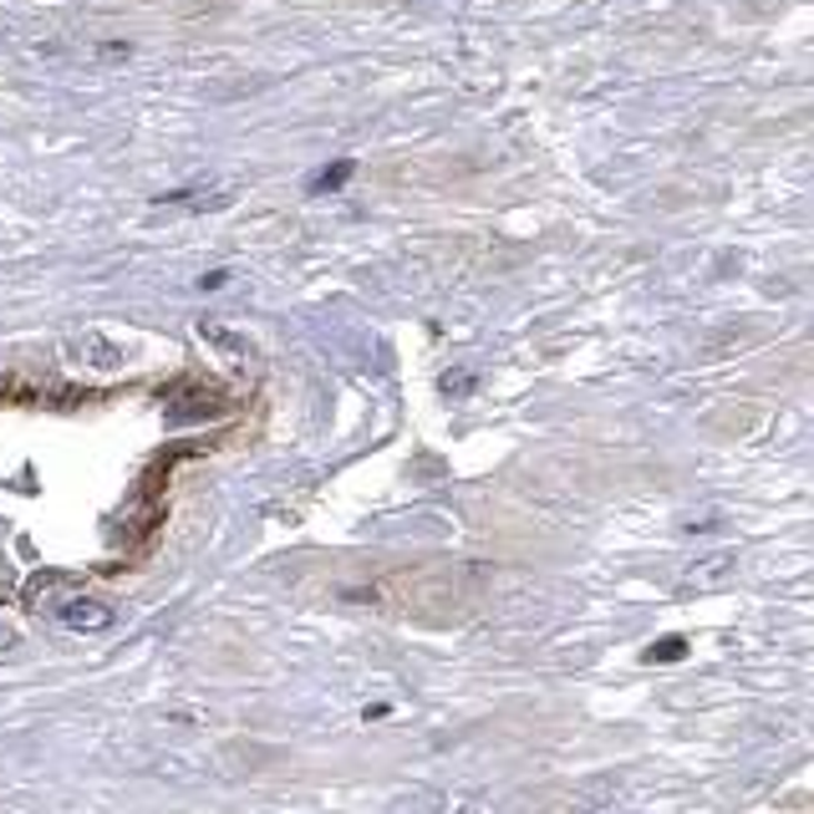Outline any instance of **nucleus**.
Listing matches in <instances>:
<instances>
[{"instance_id":"nucleus-10","label":"nucleus","mask_w":814,"mask_h":814,"mask_svg":"<svg viewBox=\"0 0 814 814\" xmlns=\"http://www.w3.org/2000/svg\"><path fill=\"white\" fill-rule=\"evenodd\" d=\"M225 280H229V270H209V276H199V286L215 290V286H225Z\"/></svg>"},{"instance_id":"nucleus-11","label":"nucleus","mask_w":814,"mask_h":814,"mask_svg":"<svg viewBox=\"0 0 814 814\" xmlns=\"http://www.w3.org/2000/svg\"><path fill=\"white\" fill-rule=\"evenodd\" d=\"M11 642H16V632H11L6 622H0V647H11Z\"/></svg>"},{"instance_id":"nucleus-5","label":"nucleus","mask_w":814,"mask_h":814,"mask_svg":"<svg viewBox=\"0 0 814 814\" xmlns=\"http://www.w3.org/2000/svg\"><path fill=\"white\" fill-rule=\"evenodd\" d=\"M204 341H209V347H219L225 357H235V361L255 357V341H250V336L229 331V326H209V321H204Z\"/></svg>"},{"instance_id":"nucleus-7","label":"nucleus","mask_w":814,"mask_h":814,"mask_svg":"<svg viewBox=\"0 0 814 814\" xmlns=\"http://www.w3.org/2000/svg\"><path fill=\"white\" fill-rule=\"evenodd\" d=\"M215 413H219L215 393H189V403H168V423H199V418H215Z\"/></svg>"},{"instance_id":"nucleus-8","label":"nucleus","mask_w":814,"mask_h":814,"mask_svg":"<svg viewBox=\"0 0 814 814\" xmlns=\"http://www.w3.org/2000/svg\"><path fill=\"white\" fill-rule=\"evenodd\" d=\"M683 652H687L683 636H662V642H652V647H647V662H677Z\"/></svg>"},{"instance_id":"nucleus-9","label":"nucleus","mask_w":814,"mask_h":814,"mask_svg":"<svg viewBox=\"0 0 814 814\" xmlns=\"http://www.w3.org/2000/svg\"><path fill=\"white\" fill-rule=\"evenodd\" d=\"M468 387H474V377H468V371H458V377L448 371V377H444V393H468Z\"/></svg>"},{"instance_id":"nucleus-1","label":"nucleus","mask_w":814,"mask_h":814,"mask_svg":"<svg viewBox=\"0 0 814 814\" xmlns=\"http://www.w3.org/2000/svg\"><path fill=\"white\" fill-rule=\"evenodd\" d=\"M67 351H72V361H77V367H87V371H122V361H128V351L112 347L108 336H97V331L72 336Z\"/></svg>"},{"instance_id":"nucleus-6","label":"nucleus","mask_w":814,"mask_h":814,"mask_svg":"<svg viewBox=\"0 0 814 814\" xmlns=\"http://www.w3.org/2000/svg\"><path fill=\"white\" fill-rule=\"evenodd\" d=\"M351 173H357V163H351V158H341V163H326V168H316L311 179H306V193H336V189H347Z\"/></svg>"},{"instance_id":"nucleus-2","label":"nucleus","mask_w":814,"mask_h":814,"mask_svg":"<svg viewBox=\"0 0 814 814\" xmlns=\"http://www.w3.org/2000/svg\"><path fill=\"white\" fill-rule=\"evenodd\" d=\"M57 616H61V626H72V632H102V626H112V606L108 600H92V596H61Z\"/></svg>"},{"instance_id":"nucleus-3","label":"nucleus","mask_w":814,"mask_h":814,"mask_svg":"<svg viewBox=\"0 0 814 814\" xmlns=\"http://www.w3.org/2000/svg\"><path fill=\"white\" fill-rule=\"evenodd\" d=\"M733 570H738V555H733V550L703 555L697 565H687V586H718V580H728Z\"/></svg>"},{"instance_id":"nucleus-4","label":"nucleus","mask_w":814,"mask_h":814,"mask_svg":"<svg viewBox=\"0 0 814 814\" xmlns=\"http://www.w3.org/2000/svg\"><path fill=\"white\" fill-rule=\"evenodd\" d=\"M158 209H189V215H204V209H219L229 204V193H209V189H179V193H158Z\"/></svg>"}]
</instances>
